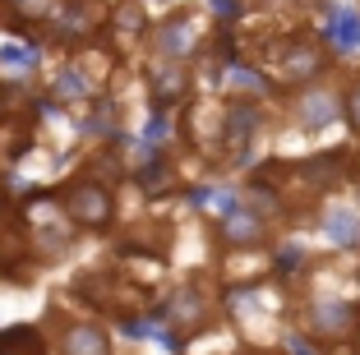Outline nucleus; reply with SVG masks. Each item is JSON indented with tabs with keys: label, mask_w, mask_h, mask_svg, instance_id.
<instances>
[{
	"label": "nucleus",
	"mask_w": 360,
	"mask_h": 355,
	"mask_svg": "<svg viewBox=\"0 0 360 355\" xmlns=\"http://www.w3.org/2000/svg\"><path fill=\"white\" fill-rule=\"evenodd\" d=\"M333 46L314 32H286L282 42L273 46V74L277 84L291 93V88H305V84H319V79H328L333 70Z\"/></svg>",
	"instance_id": "f257e3e1"
},
{
	"label": "nucleus",
	"mask_w": 360,
	"mask_h": 355,
	"mask_svg": "<svg viewBox=\"0 0 360 355\" xmlns=\"http://www.w3.org/2000/svg\"><path fill=\"white\" fill-rule=\"evenodd\" d=\"M60 208L65 217L75 221V231H111V221H116V189L106 185L102 176H93V171H84V176L65 180L60 189Z\"/></svg>",
	"instance_id": "f03ea898"
},
{
	"label": "nucleus",
	"mask_w": 360,
	"mask_h": 355,
	"mask_svg": "<svg viewBox=\"0 0 360 355\" xmlns=\"http://www.w3.org/2000/svg\"><path fill=\"white\" fill-rule=\"evenodd\" d=\"M305 333L314 337L319 346H342L360 337V304L338 300V295H319V300L305 304Z\"/></svg>",
	"instance_id": "7ed1b4c3"
},
{
	"label": "nucleus",
	"mask_w": 360,
	"mask_h": 355,
	"mask_svg": "<svg viewBox=\"0 0 360 355\" xmlns=\"http://www.w3.org/2000/svg\"><path fill=\"white\" fill-rule=\"evenodd\" d=\"M286 115H291V125L296 129H328L342 120V88H333L328 79H319V84H305V88H291L286 97Z\"/></svg>",
	"instance_id": "20e7f679"
},
{
	"label": "nucleus",
	"mask_w": 360,
	"mask_h": 355,
	"mask_svg": "<svg viewBox=\"0 0 360 355\" xmlns=\"http://www.w3.org/2000/svg\"><path fill=\"white\" fill-rule=\"evenodd\" d=\"M153 51L162 56V60H185L190 65L194 56H203V19L194 10H176V14H167L162 23H153Z\"/></svg>",
	"instance_id": "39448f33"
},
{
	"label": "nucleus",
	"mask_w": 360,
	"mask_h": 355,
	"mask_svg": "<svg viewBox=\"0 0 360 355\" xmlns=\"http://www.w3.org/2000/svg\"><path fill=\"white\" fill-rule=\"evenodd\" d=\"M264 102L259 97H231L226 102V125H222V153L231 162H250V148L264 134Z\"/></svg>",
	"instance_id": "423d86ee"
},
{
	"label": "nucleus",
	"mask_w": 360,
	"mask_h": 355,
	"mask_svg": "<svg viewBox=\"0 0 360 355\" xmlns=\"http://www.w3.org/2000/svg\"><path fill=\"white\" fill-rule=\"evenodd\" d=\"M106 5L102 0H65V10L56 14L51 32H56V42L60 46H93L97 42V32L106 28Z\"/></svg>",
	"instance_id": "0eeeda50"
},
{
	"label": "nucleus",
	"mask_w": 360,
	"mask_h": 355,
	"mask_svg": "<svg viewBox=\"0 0 360 355\" xmlns=\"http://www.w3.org/2000/svg\"><path fill=\"white\" fill-rule=\"evenodd\" d=\"M153 318H162V323H167L176 337H190V333H199V328L212 318V300H208V291H203V286L185 282V286H176V291H171V300L162 304Z\"/></svg>",
	"instance_id": "6e6552de"
},
{
	"label": "nucleus",
	"mask_w": 360,
	"mask_h": 355,
	"mask_svg": "<svg viewBox=\"0 0 360 355\" xmlns=\"http://www.w3.org/2000/svg\"><path fill=\"white\" fill-rule=\"evenodd\" d=\"M217 235H222V245L231 254L264 250V245H268V217H259V212L240 199L231 212H222V231H217Z\"/></svg>",
	"instance_id": "1a4fd4ad"
},
{
	"label": "nucleus",
	"mask_w": 360,
	"mask_h": 355,
	"mask_svg": "<svg viewBox=\"0 0 360 355\" xmlns=\"http://www.w3.org/2000/svg\"><path fill=\"white\" fill-rule=\"evenodd\" d=\"M190 65L185 60H162L158 56V65L148 70V102H153V111H171L176 102H185L190 97Z\"/></svg>",
	"instance_id": "9d476101"
},
{
	"label": "nucleus",
	"mask_w": 360,
	"mask_h": 355,
	"mask_svg": "<svg viewBox=\"0 0 360 355\" xmlns=\"http://www.w3.org/2000/svg\"><path fill=\"white\" fill-rule=\"evenodd\" d=\"M291 176H300L314 194H328V189H338L342 185V176H347V153H314V157H305V162H296L291 167Z\"/></svg>",
	"instance_id": "9b49d317"
},
{
	"label": "nucleus",
	"mask_w": 360,
	"mask_h": 355,
	"mask_svg": "<svg viewBox=\"0 0 360 355\" xmlns=\"http://www.w3.org/2000/svg\"><path fill=\"white\" fill-rule=\"evenodd\" d=\"M319 231H323L328 245H338V250H360V208H351V203H333V208H323Z\"/></svg>",
	"instance_id": "f8f14e48"
},
{
	"label": "nucleus",
	"mask_w": 360,
	"mask_h": 355,
	"mask_svg": "<svg viewBox=\"0 0 360 355\" xmlns=\"http://www.w3.org/2000/svg\"><path fill=\"white\" fill-rule=\"evenodd\" d=\"M56 346H60V355H111V342H106V333H102L97 323H84V318L65 323L60 337H56Z\"/></svg>",
	"instance_id": "ddd939ff"
},
{
	"label": "nucleus",
	"mask_w": 360,
	"mask_h": 355,
	"mask_svg": "<svg viewBox=\"0 0 360 355\" xmlns=\"http://www.w3.org/2000/svg\"><path fill=\"white\" fill-rule=\"evenodd\" d=\"M323 42H328L333 51H356V46H360V10L328 5V19H323Z\"/></svg>",
	"instance_id": "4468645a"
},
{
	"label": "nucleus",
	"mask_w": 360,
	"mask_h": 355,
	"mask_svg": "<svg viewBox=\"0 0 360 355\" xmlns=\"http://www.w3.org/2000/svg\"><path fill=\"white\" fill-rule=\"evenodd\" d=\"M60 10H65V0H5V14L19 28H46V23H56Z\"/></svg>",
	"instance_id": "2eb2a0df"
},
{
	"label": "nucleus",
	"mask_w": 360,
	"mask_h": 355,
	"mask_svg": "<svg viewBox=\"0 0 360 355\" xmlns=\"http://www.w3.org/2000/svg\"><path fill=\"white\" fill-rule=\"evenodd\" d=\"M51 93H56V102H88V97L97 93V84L84 74V65H65V70L56 74Z\"/></svg>",
	"instance_id": "dca6fc26"
},
{
	"label": "nucleus",
	"mask_w": 360,
	"mask_h": 355,
	"mask_svg": "<svg viewBox=\"0 0 360 355\" xmlns=\"http://www.w3.org/2000/svg\"><path fill=\"white\" fill-rule=\"evenodd\" d=\"M0 355H42L37 328H10V333H0Z\"/></svg>",
	"instance_id": "f3484780"
},
{
	"label": "nucleus",
	"mask_w": 360,
	"mask_h": 355,
	"mask_svg": "<svg viewBox=\"0 0 360 355\" xmlns=\"http://www.w3.org/2000/svg\"><path fill=\"white\" fill-rule=\"evenodd\" d=\"M342 120H347V129L360 138V74H351L347 84H342Z\"/></svg>",
	"instance_id": "a211bd4d"
},
{
	"label": "nucleus",
	"mask_w": 360,
	"mask_h": 355,
	"mask_svg": "<svg viewBox=\"0 0 360 355\" xmlns=\"http://www.w3.org/2000/svg\"><path fill=\"white\" fill-rule=\"evenodd\" d=\"M0 65H5V70H32V65H37V46L5 42V46H0Z\"/></svg>",
	"instance_id": "6ab92c4d"
},
{
	"label": "nucleus",
	"mask_w": 360,
	"mask_h": 355,
	"mask_svg": "<svg viewBox=\"0 0 360 355\" xmlns=\"http://www.w3.org/2000/svg\"><path fill=\"white\" fill-rule=\"evenodd\" d=\"M300 263H305V250H300V245H286V250H277L273 272L277 277H291V272H300Z\"/></svg>",
	"instance_id": "aec40b11"
},
{
	"label": "nucleus",
	"mask_w": 360,
	"mask_h": 355,
	"mask_svg": "<svg viewBox=\"0 0 360 355\" xmlns=\"http://www.w3.org/2000/svg\"><path fill=\"white\" fill-rule=\"evenodd\" d=\"M240 14H245L240 0H212V19H217V23H236Z\"/></svg>",
	"instance_id": "412c9836"
},
{
	"label": "nucleus",
	"mask_w": 360,
	"mask_h": 355,
	"mask_svg": "<svg viewBox=\"0 0 360 355\" xmlns=\"http://www.w3.org/2000/svg\"><path fill=\"white\" fill-rule=\"evenodd\" d=\"M0 212H5V194H0Z\"/></svg>",
	"instance_id": "4be33fe9"
}]
</instances>
